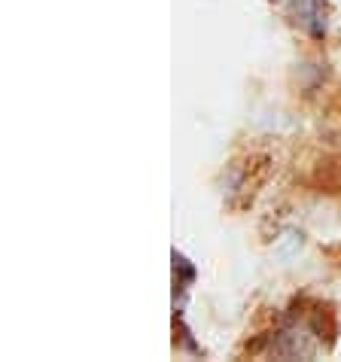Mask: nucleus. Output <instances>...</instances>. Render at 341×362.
<instances>
[]
</instances>
